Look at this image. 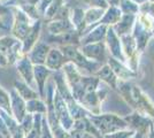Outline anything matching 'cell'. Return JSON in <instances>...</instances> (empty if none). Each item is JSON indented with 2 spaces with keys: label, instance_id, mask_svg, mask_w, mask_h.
Returning a JSON list of instances; mask_svg holds the SVG:
<instances>
[{
  "label": "cell",
  "instance_id": "cell-1",
  "mask_svg": "<svg viewBox=\"0 0 154 138\" xmlns=\"http://www.w3.org/2000/svg\"><path fill=\"white\" fill-rule=\"evenodd\" d=\"M90 121L101 133V136H106L109 133H114L120 130L129 129L128 123L123 118L117 116L116 114H99V115H89Z\"/></svg>",
  "mask_w": 154,
  "mask_h": 138
},
{
  "label": "cell",
  "instance_id": "cell-2",
  "mask_svg": "<svg viewBox=\"0 0 154 138\" xmlns=\"http://www.w3.org/2000/svg\"><path fill=\"white\" fill-rule=\"evenodd\" d=\"M61 50H62V54L67 59V61L72 62L79 69H85V70H88L89 72H92L94 75L101 68L100 63H97V62H93V61H90V60L86 59L82 54V52H79L77 50L76 46H62Z\"/></svg>",
  "mask_w": 154,
  "mask_h": 138
},
{
  "label": "cell",
  "instance_id": "cell-3",
  "mask_svg": "<svg viewBox=\"0 0 154 138\" xmlns=\"http://www.w3.org/2000/svg\"><path fill=\"white\" fill-rule=\"evenodd\" d=\"M107 91L106 90H97L93 92L85 93L82 100L79 101V105L86 109L91 115H99L101 114V104L106 98Z\"/></svg>",
  "mask_w": 154,
  "mask_h": 138
},
{
  "label": "cell",
  "instance_id": "cell-4",
  "mask_svg": "<svg viewBox=\"0 0 154 138\" xmlns=\"http://www.w3.org/2000/svg\"><path fill=\"white\" fill-rule=\"evenodd\" d=\"M53 103H54V108H55L57 116L60 121V124L62 125V128L66 131H70L72 129V125H74V120L70 116V113L68 111L67 104L64 103L63 99L61 98V96L57 92V90L54 92Z\"/></svg>",
  "mask_w": 154,
  "mask_h": 138
},
{
  "label": "cell",
  "instance_id": "cell-5",
  "mask_svg": "<svg viewBox=\"0 0 154 138\" xmlns=\"http://www.w3.org/2000/svg\"><path fill=\"white\" fill-rule=\"evenodd\" d=\"M14 11H15V20H14L12 32L17 39L23 41L30 32L32 26H30L29 17L24 12H22L21 9H14Z\"/></svg>",
  "mask_w": 154,
  "mask_h": 138
},
{
  "label": "cell",
  "instance_id": "cell-6",
  "mask_svg": "<svg viewBox=\"0 0 154 138\" xmlns=\"http://www.w3.org/2000/svg\"><path fill=\"white\" fill-rule=\"evenodd\" d=\"M123 118L128 123L130 129H132L135 131H141L144 133H147L149 125L153 123V120L151 118H148L146 115H143V114L136 112V111L131 115L124 116Z\"/></svg>",
  "mask_w": 154,
  "mask_h": 138
},
{
  "label": "cell",
  "instance_id": "cell-7",
  "mask_svg": "<svg viewBox=\"0 0 154 138\" xmlns=\"http://www.w3.org/2000/svg\"><path fill=\"white\" fill-rule=\"evenodd\" d=\"M11 108H12V115L13 118L21 123L22 120L24 118V116L26 115V101L24 99H22L20 97V94L16 92L15 89H13L11 93Z\"/></svg>",
  "mask_w": 154,
  "mask_h": 138
},
{
  "label": "cell",
  "instance_id": "cell-8",
  "mask_svg": "<svg viewBox=\"0 0 154 138\" xmlns=\"http://www.w3.org/2000/svg\"><path fill=\"white\" fill-rule=\"evenodd\" d=\"M52 74V70L46 68L44 65H37L33 67V78L37 84L39 92V97H45L46 81Z\"/></svg>",
  "mask_w": 154,
  "mask_h": 138
},
{
  "label": "cell",
  "instance_id": "cell-9",
  "mask_svg": "<svg viewBox=\"0 0 154 138\" xmlns=\"http://www.w3.org/2000/svg\"><path fill=\"white\" fill-rule=\"evenodd\" d=\"M68 61L64 58V55L60 52L59 50L52 48L50 50V52L47 54V58L45 61V67L48 68L50 70H60L61 67L64 66V63H67Z\"/></svg>",
  "mask_w": 154,
  "mask_h": 138
},
{
  "label": "cell",
  "instance_id": "cell-10",
  "mask_svg": "<svg viewBox=\"0 0 154 138\" xmlns=\"http://www.w3.org/2000/svg\"><path fill=\"white\" fill-rule=\"evenodd\" d=\"M108 66L112 68V70L114 72L117 79L128 81V79L135 78L136 76H137V74H136L135 72H132L131 69L124 67L119 60H115L114 58H110V59H109Z\"/></svg>",
  "mask_w": 154,
  "mask_h": 138
},
{
  "label": "cell",
  "instance_id": "cell-11",
  "mask_svg": "<svg viewBox=\"0 0 154 138\" xmlns=\"http://www.w3.org/2000/svg\"><path fill=\"white\" fill-rule=\"evenodd\" d=\"M17 70L20 72L21 76L23 77L24 82L28 85L33 89L35 86V78H33V67L30 60L22 58L17 61Z\"/></svg>",
  "mask_w": 154,
  "mask_h": 138
},
{
  "label": "cell",
  "instance_id": "cell-12",
  "mask_svg": "<svg viewBox=\"0 0 154 138\" xmlns=\"http://www.w3.org/2000/svg\"><path fill=\"white\" fill-rule=\"evenodd\" d=\"M82 54L86 55L90 59H94L99 62L105 61V46L103 43H94V44H88L83 46V51Z\"/></svg>",
  "mask_w": 154,
  "mask_h": 138
},
{
  "label": "cell",
  "instance_id": "cell-13",
  "mask_svg": "<svg viewBox=\"0 0 154 138\" xmlns=\"http://www.w3.org/2000/svg\"><path fill=\"white\" fill-rule=\"evenodd\" d=\"M50 52V47L47 44L38 43L33 46V50L30 53V61L35 66L37 65H44L47 58V54Z\"/></svg>",
  "mask_w": 154,
  "mask_h": 138
},
{
  "label": "cell",
  "instance_id": "cell-14",
  "mask_svg": "<svg viewBox=\"0 0 154 138\" xmlns=\"http://www.w3.org/2000/svg\"><path fill=\"white\" fill-rule=\"evenodd\" d=\"M72 130H81V131L90 133L91 136H93L94 138H103L101 133L98 131V129L93 125V123L90 121L89 116L75 120L74 125H72Z\"/></svg>",
  "mask_w": 154,
  "mask_h": 138
},
{
  "label": "cell",
  "instance_id": "cell-15",
  "mask_svg": "<svg viewBox=\"0 0 154 138\" xmlns=\"http://www.w3.org/2000/svg\"><path fill=\"white\" fill-rule=\"evenodd\" d=\"M94 76L98 77L100 81L105 82L107 85H109L113 90H117V77L115 76L114 72L108 65H105L101 67L98 72L94 74Z\"/></svg>",
  "mask_w": 154,
  "mask_h": 138
},
{
  "label": "cell",
  "instance_id": "cell-16",
  "mask_svg": "<svg viewBox=\"0 0 154 138\" xmlns=\"http://www.w3.org/2000/svg\"><path fill=\"white\" fill-rule=\"evenodd\" d=\"M14 89L20 94V97L22 99H24L26 101H29V100H32V99H37L39 97V93H37L36 90H33L32 87H30L26 84V82H22V81L16 79L14 82Z\"/></svg>",
  "mask_w": 154,
  "mask_h": 138
},
{
  "label": "cell",
  "instance_id": "cell-17",
  "mask_svg": "<svg viewBox=\"0 0 154 138\" xmlns=\"http://www.w3.org/2000/svg\"><path fill=\"white\" fill-rule=\"evenodd\" d=\"M107 40H108L109 48H110V51H112L113 57H114V58H117V59H121V61H124V57L122 55V52H121V44H120V40H119L116 33L114 32V30H113L112 28L108 29Z\"/></svg>",
  "mask_w": 154,
  "mask_h": 138
},
{
  "label": "cell",
  "instance_id": "cell-18",
  "mask_svg": "<svg viewBox=\"0 0 154 138\" xmlns=\"http://www.w3.org/2000/svg\"><path fill=\"white\" fill-rule=\"evenodd\" d=\"M78 32L76 30H70V31H67L64 33L58 35V36H54L51 37L50 40H52L53 43H60V44H64V46H69L74 45V44H78Z\"/></svg>",
  "mask_w": 154,
  "mask_h": 138
},
{
  "label": "cell",
  "instance_id": "cell-19",
  "mask_svg": "<svg viewBox=\"0 0 154 138\" xmlns=\"http://www.w3.org/2000/svg\"><path fill=\"white\" fill-rule=\"evenodd\" d=\"M39 30H40V23L39 22L32 26L29 35L26 36V39L23 40V43H22V52H23V54L28 53L33 46L36 45V40H37V37L39 35Z\"/></svg>",
  "mask_w": 154,
  "mask_h": 138
},
{
  "label": "cell",
  "instance_id": "cell-20",
  "mask_svg": "<svg viewBox=\"0 0 154 138\" xmlns=\"http://www.w3.org/2000/svg\"><path fill=\"white\" fill-rule=\"evenodd\" d=\"M48 31L53 35H61L67 31H70L71 29L74 28V26L71 24L68 19H63V20H58L54 21L48 24Z\"/></svg>",
  "mask_w": 154,
  "mask_h": 138
},
{
  "label": "cell",
  "instance_id": "cell-21",
  "mask_svg": "<svg viewBox=\"0 0 154 138\" xmlns=\"http://www.w3.org/2000/svg\"><path fill=\"white\" fill-rule=\"evenodd\" d=\"M134 20H135V15L131 14H125L121 17L120 22L115 26V30L117 31V35H120L121 37L127 35L130 31L131 26L134 24Z\"/></svg>",
  "mask_w": 154,
  "mask_h": 138
},
{
  "label": "cell",
  "instance_id": "cell-22",
  "mask_svg": "<svg viewBox=\"0 0 154 138\" xmlns=\"http://www.w3.org/2000/svg\"><path fill=\"white\" fill-rule=\"evenodd\" d=\"M26 113L29 114H42L46 115L47 113V106L44 104L42 100L37 99H32L26 101Z\"/></svg>",
  "mask_w": 154,
  "mask_h": 138
},
{
  "label": "cell",
  "instance_id": "cell-23",
  "mask_svg": "<svg viewBox=\"0 0 154 138\" xmlns=\"http://www.w3.org/2000/svg\"><path fill=\"white\" fill-rule=\"evenodd\" d=\"M106 30H107V28H106L105 26H98L93 32L89 33V35L84 38V41L82 40V44H83V45H88V44L100 43V41H101V38L105 37V35H106V32H105Z\"/></svg>",
  "mask_w": 154,
  "mask_h": 138
},
{
  "label": "cell",
  "instance_id": "cell-24",
  "mask_svg": "<svg viewBox=\"0 0 154 138\" xmlns=\"http://www.w3.org/2000/svg\"><path fill=\"white\" fill-rule=\"evenodd\" d=\"M43 118L44 115L42 114H33V127L26 138H40L43 129Z\"/></svg>",
  "mask_w": 154,
  "mask_h": 138
},
{
  "label": "cell",
  "instance_id": "cell-25",
  "mask_svg": "<svg viewBox=\"0 0 154 138\" xmlns=\"http://www.w3.org/2000/svg\"><path fill=\"white\" fill-rule=\"evenodd\" d=\"M122 17V14H121V11L117 9L115 6L110 7L108 9V12L105 14L103 19L100 21V23H103V24H114V23H117L119 21L121 20Z\"/></svg>",
  "mask_w": 154,
  "mask_h": 138
},
{
  "label": "cell",
  "instance_id": "cell-26",
  "mask_svg": "<svg viewBox=\"0 0 154 138\" xmlns=\"http://www.w3.org/2000/svg\"><path fill=\"white\" fill-rule=\"evenodd\" d=\"M0 109L6 112L7 114L12 115V108H11V97L9 93H7L1 86H0ZM13 116V115H12Z\"/></svg>",
  "mask_w": 154,
  "mask_h": 138
},
{
  "label": "cell",
  "instance_id": "cell-27",
  "mask_svg": "<svg viewBox=\"0 0 154 138\" xmlns=\"http://www.w3.org/2000/svg\"><path fill=\"white\" fill-rule=\"evenodd\" d=\"M103 15V8H91V9H89V11L85 13L84 23H86V24L93 23V22H96V21L99 20Z\"/></svg>",
  "mask_w": 154,
  "mask_h": 138
},
{
  "label": "cell",
  "instance_id": "cell-28",
  "mask_svg": "<svg viewBox=\"0 0 154 138\" xmlns=\"http://www.w3.org/2000/svg\"><path fill=\"white\" fill-rule=\"evenodd\" d=\"M136 131L132 129H125V130H120L114 133H109L103 136V138H135Z\"/></svg>",
  "mask_w": 154,
  "mask_h": 138
},
{
  "label": "cell",
  "instance_id": "cell-29",
  "mask_svg": "<svg viewBox=\"0 0 154 138\" xmlns=\"http://www.w3.org/2000/svg\"><path fill=\"white\" fill-rule=\"evenodd\" d=\"M20 125H21L22 130L24 131V133H26V136L29 132L31 131L32 127H33V114L26 113V115L24 116V118L22 120V122L20 123Z\"/></svg>",
  "mask_w": 154,
  "mask_h": 138
},
{
  "label": "cell",
  "instance_id": "cell-30",
  "mask_svg": "<svg viewBox=\"0 0 154 138\" xmlns=\"http://www.w3.org/2000/svg\"><path fill=\"white\" fill-rule=\"evenodd\" d=\"M40 138H54L51 129L48 127V123H47V120H46L45 115L43 118V129H42V136H40Z\"/></svg>",
  "mask_w": 154,
  "mask_h": 138
},
{
  "label": "cell",
  "instance_id": "cell-31",
  "mask_svg": "<svg viewBox=\"0 0 154 138\" xmlns=\"http://www.w3.org/2000/svg\"><path fill=\"white\" fill-rule=\"evenodd\" d=\"M8 59H7L6 55H4L2 53H0V66L1 67H6L8 66Z\"/></svg>",
  "mask_w": 154,
  "mask_h": 138
},
{
  "label": "cell",
  "instance_id": "cell-32",
  "mask_svg": "<svg viewBox=\"0 0 154 138\" xmlns=\"http://www.w3.org/2000/svg\"><path fill=\"white\" fill-rule=\"evenodd\" d=\"M148 138H154V127L153 123L149 125V129H148Z\"/></svg>",
  "mask_w": 154,
  "mask_h": 138
},
{
  "label": "cell",
  "instance_id": "cell-33",
  "mask_svg": "<svg viewBox=\"0 0 154 138\" xmlns=\"http://www.w3.org/2000/svg\"><path fill=\"white\" fill-rule=\"evenodd\" d=\"M153 127H154V121H153Z\"/></svg>",
  "mask_w": 154,
  "mask_h": 138
},
{
  "label": "cell",
  "instance_id": "cell-34",
  "mask_svg": "<svg viewBox=\"0 0 154 138\" xmlns=\"http://www.w3.org/2000/svg\"><path fill=\"white\" fill-rule=\"evenodd\" d=\"M144 138H145V137H144Z\"/></svg>",
  "mask_w": 154,
  "mask_h": 138
}]
</instances>
